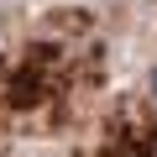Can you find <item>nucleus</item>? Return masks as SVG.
Wrapping results in <instances>:
<instances>
[{"label": "nucleus", "mask_w": 157, "mask_h": 157, "mask_svg": "<svg viewBox=\"0 0 157 157\" xmlns=\"http://www.w3.org/2000/svg\"><path fill=\"white\" fill-rule=\"evenodd\" d=\"M152 100H157V68H152Z\"/></svg>", "instance_id": "f257e3e1"}]
</instances>
